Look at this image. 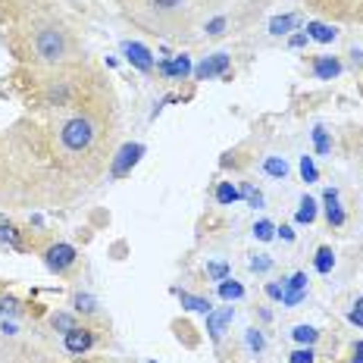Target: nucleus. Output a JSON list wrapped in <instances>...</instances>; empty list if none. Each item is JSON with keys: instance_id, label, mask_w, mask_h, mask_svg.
<instances>
[{"instance_id": "obj_1", "label": "nucleus", "mask_w": 363, "mask_h": 363, "mask_svg": "<svg viewBox=\"0 0 363 363\" xmlns=\"http://www.w3.org/2000/svg\"><path fill=\"white\" fill-rule=\"evenodd\" d=\"M32 51L35 60L44 66H60L69 60V35L60 26H41L32 35Z\"/></svg>"}, {"instance_id": "obj_2", "label": "nucleus", "mask_w": 363, "mask_h": 363, "mask_svg": "<svg viewBox=\"0 0 363 363\" xmlns=\"http://www.w3.org/2000/svg\"><path fill=\"white\" fill-rule=\"evenodd\" d=\"M57 135H60L63 150H69V154H85V150H91V144L98 141V123L91 116H85V113H72L69 119L60 123Z\"/></svg>"}, {"instance_id": "obj_3", "label": "nucleus", "mask_w": 363, "mask_h": 363, "mask_svg": "<svg viewBox=\"0 0 363 363\" xmlns=\"http://www.w3.org/2000/svg\"><path fill=\"white\" fill-rule=\"evenodd\" d=\"M44 263L51 266L53 272H66L72 263H76V247H69V245H51L44 251Z\"/></svg>"}, {"instance_id": "obj_4", "label": "nucleus", "mask_w": 363, "mask_h": 363, "mask_svg": "<svg viewBox=\"0 0 363 363\" xmlns=\"http://www.w3.org/2000/svg\"><path fill=\"white\" fill-rule=\"evenodd\" d=\"M63 344H66V351L69 354H88L91 348H94V332L91 329H85V326H76L72 332H66L63 335Z\"/></svg>"}, {"instance_id": "obj_5", "label": "nucleus", "mask_w": 363, "mask_h": 363, "mask_svg": "<svg viewBox=\"0 0 363 363\" xmlns=\"http://www.w3.org/2000/svg\"><path fill=\"white\" fill-rule=\"evenodd\" d=\"M123 53H125V60H129L135 69H141V72H150L154 69V57H150V51L144 44H138V41H125L123 44Z\"/></svg>"}, {"instance_id": "obj_6", "label": "nucleus", "mask_w": 363, "mask_h": 363, "mask_svg": "<svg viewBox=\"0 0 363 363\" xmlns=\"http://www.w3.org/2000/svg\"><path fill=\"white\" fill-rule=\"evenodd\" d=\"M226 69H229V53H213V57L204 60L195 69V78L197 82H207V78H213V76H226Z\"/></svg>"}, {"instance_id": "obj_7", "label": "nucleus", "mask_w": 363, "mask_h": 363, "mask_svg": "<svg viewBox=\"0 0 363 363\" xmlns=\"http://www.w3.org/2000/svg\"><path fill=\"white\" fill-rule=\"evenodd\" d=\"M232 317H235L232 307H222L220 313H213V310L207 313V332H210V338H213V342H220V338L226 335V326L232 323Z\"/></svg>"}, {"instance_id": "obj_8", "label": "nucleus", "mask_w": 363, "mask_h": 363, "mask_svg": "<svg viewBox=\"0 0 363 363\" xmlns=\"http://www.w3.org/2000/svg\"><path fill=\"white\" fill-rule=\"evenodd\" d=\"M160 72L163 76H169V78H185L191 72V60L185 57V53H179V57H172V60H163Z\"/></svg>"}, {"instance_id": "obj_9", "label": "nucleus", "mask_w": 363, "mask_h": 363, "mask_svg": "<svg viewBox=\"0 0 363 363\" xmlns=\"http://www.w3.org/2000/svg\"><path fill=\"white\" fill-rule=\"evenodd\" d=\"M138 154H141V144H125V148L119 150V160L113 163V175H125V172H129V166H135Z\"/></svg>"}, {"instance_id": "obj_10", "label": "nucleus", "mask_w": 363, "mask_h": 363, "mask_svg": "<svg viewBox=\"0 0 363 363\" xmlns=\"http://www.w3.org/2000/svg\"><path fill=\"white\" fill-rule=\"evenodd\" d=\"M313 76L329 82V78L342 76V63H338L335 57H317V60H313Z\"/></svg>"}, {"instance_id": "obj_11", "label": "nucleus", "mask_w": 363, "mask_h": 363, "mask_svg": "<svg viewBox=\"0 0 363 363\" xmlns=\"http://www.w3.org/2000/svg\"><path fill=\"white\" fill-rule=\"evenodd\" d=\"M323 204H326V220H329V226H342V222H344V210L338 207V191L335 188L326 191Z\"/></svg>"}, {"instance_id": "obj_12", "label": "nucleus", "mask_w": 363, "mask_h": 363, "mask_svg": "<svg viewBox=\"0 0 363 363\" xmlns=\"http://www.w3.org/2000/svg\"><path fill=\"white\" fill-rule=\"evenodd\" d=\"M335 28L326 26V22H307V38H317L323 41V44H329V41H335Z\"/></svg>"}, {"instance_id": "obj_13", "label": "nucleus", "mask_w": 363, "mask_h": 363, "mask_svg": "<svg viewBox=\"0 0 363 363\" xmlns=\"http://www.w3.org/2000/svg\"><path fill=\"white\" fill-rule=\"evenodd\" d=\"M238 197H241V191L235 188L232 182H220V185H216V201H220L222 207H232Z\"/></svg>"}, {"instance_id": "obj_14", "label": "nucleus", "mask_w": 363, "mask_h": 363, "mask_svg": "<svg viewBox=\"0 0 363 363\" xmlns=\"http://www.w3.org/2000/svg\"><path fill=\"white\" fill-rule=\"evenodd\" d=\"M263 172L272 175V179H285L288 175V163L282 157H266L263 160Z\"/></svg>"}, {"instance_id": "obj_15", "label": "nucleus", "mask_w": 363, "mask_h": 363, "mask_svg": "<svg viewBox=\"0 0 363 363\" xmlns=\"http://www.w3.org/2000/svg\"><path fill=\"white\" fill-rule=\"evenodd\" d=\"M72 307H76V313H85V317H94V313H98V301L91 298V294H82V292L72 298Z\"/></svg>"}, {"instance_id": "obj_16", "label": "nucleus", "mask_w": 363, "mask_h": 363, "mask_svg": "<svg viewBox=\"0 0 363 363\" xmlns=\"http://www.w3.org/2000/svg\"><path fill=\"white\" fill-rule=\"evenodd\" d=\"M220 298H222V301H238V298H245V285H238L235 279H222V282H220Z\"/></svg>"}, {"instance_id": "obj_17", "label": "nucleus", "mask_w": 363, "mask_h": 363, "mask_svg": "<svg viewBox=\"0 0 363 363\" xmlns=\"http://www.w3.org/2000/svg\"><path fill=\"white\" fill-rule=\"evenodd\" d=\"M179 301L188 307V310H195V313H210V301H207V298H197V294L179 292Z\"/></svg>"}, {"instance_id": "obj_18", "label": "nucleus", "mask_w": 363, "mask_h": 363, "mask_svg": "<svg viewBox=\"0 0 363 363\" xmlns=\"http://www.w3.org/2000/svg\"><path fill=\"white\" fill-rule=\"evenodd\" d=\"M313 266H317V272H329L332 266H335V254H332V247H319L317 251V260H313Z\"/></svg>"}, {"instance_id": "obj_19", "label": "nucleus", "mask_w": 363, "mask_h": 363, "mask_svg": "<svg viewBox=\"0 0 363 363\" xmlns=\"http://www.w3.org/2000/svg\"><path fill=\"white\" fill-rule=\"evenodd\" d=\"M294 26H298V16H276V19L269 22V32L272 35H288Z\"/></svg>"}, {"instance_id": "obj_20", "label": "nucleus", "mask_w": 363, "mask_h": 363, "mask_svg": "<svg viewBox=\"0 0 363 363\" xmlns=\"http://www.w3.org/2000/svg\"><path fill=\"white\" fill-rule=\"evenodd\" d=\"M294 342H301V344H307V348H313L317 344V338H319V332L313 329V326H294Z\"/></svg>"}, {"instance_id": "obj_21", "label": "nucleus", "mask_w": 363, "mask_h": 363, "mask_svg": "<svg viewBox=\"0 0 363 363\" xmlns=\"http://www.w3.org/2000/svg\"><path fill=\"white\" fill-rule=\"evenodd\" d=\"M317 220V201H313V197H301V210H298V222H307V226H310V222Z\"/></svg>"}, {"instance_id": "obj_22", "label": "nucleus", "mask_w": 363, "mask_h": 363, "mask_svg": "<svg viewBox=\"0 0 363 363\" xmlns=\"http://www.w3.org/2000/svg\"><path fill=\"white\" fill-rule=\"evenodd\" d=\"M51 326L66 335V332H72L78 323H76V317H69V313H53V317H51Z\"/></svg>"}, {"instance_id": "obj_23", "label": "nucleus", "mask_w": 363, "mask_h": 363, "mask_svg": "<svg viewBox=\"0 0 363 363\" xmlns=\"http://www.w3.org/2000/svg\"><path fill=\"white\" fill-rule=\"evenodd\" d=\"M0 245L19 247V232H16V226H10V222H0Z\"/></svg>"}, {"instance_id": "obj_24", "label": "nucleus", "mask_w": 363, "mask_h": 363, "mask_svg": "<svg viewBox=\"0 0 363 363\" xmlns=\"http://www.w3.org/2000/svg\"><path fill=\"white\" fill-rule=\"evenodd\" d=\"M238 191H241V197H245V201L251 204V207H263V195H260V191L254 188L251 182H245V185H241Z\"/></svg>"}, {"instance_id": "obj_25", "label": "nucleus", "mask_w": 363, "mask_h": 363, "mask_svg": "<svg viewBox=\"0 0 363 363\" xmlns=\"http://www.w3.org/2000/svg\"><path fill=\"white\" fill-rule=\"evenodd\" d=\"M282 292H307V272H294Z\"/></svg>"}, {"instance_id": "obj_26", "label": "nucleus", "mask_w": 363, "mask_h": 363, "mask_svg": "<svg viewBox=\"0 0 363 363\" xmlns=\"http://www.w3.org/2000/svg\"><path fill=\"white\" fill-rule=\"evenodd\" d=\"M0 317H19V301L16 298H0Z\"/></svg>"}, {"instance_id": "obj_27", "label": "nucleus", "mask_w": 363, "mask_h": 363, "mask_svg": "<svg viewBox=\"0 0 363 363\" xmlns=\"http://www.w3.org/2000/svg\"><path fill=\"white\" fill-rule=\"evenodd\" d=\"M272 232H276V226H272L269 220H260L257 226H254V235H257L260 241H269V238H272Z\"/></svg>"}, {"instance_id": "obj_28", "label": "nucleus", "mask_w": 363, "mask_h": 363, "mask_svg": "<svg viewBox=\"0 0 363 363\" xmlns=\"http://www.w3.org/2000/svg\"><path fill=\"white\" fill-rule=\"evenodd\" d=\"M292 363H317V354H313V348H307L304 344V348H298L292 354Z\"/></svg>"}, {"instance_id": "obj_29", "label": "nucleus", "mask_w": 363, "mask_h": 363, "mask_svg": "<svg viewBox=\"0 0 363 363\" xmlns=\"http://www.w3.org/2000/svg\"><path fill=\"white\" fill-rule=\"evenodd\" d=\"M313 141H317V150H319V154H329V150H332L329 135H326L323 129H313Z\"/></svg>"}, {"instance_id": "obj_30", "label": "nucleus", "mask_w": 363, "mask_h": 363, "mask_svg": "<svg viewBox=\"0 0 363 363\" xmlns=\"http://www.w3.org/2000/svg\"><path fill=\"white\" fill-rule=\"evenodd\" d=\"M301 175H304V182H317V166L310 157H301Z\"/></svg>"}, {"instance_id": "obj_31", "label": "nucleus", "mask_w": 363, "mask_h": 363, "mask_svg": "<svg viewBox=\"0 0 363 363\" xmlns=\"http://www.w3.org/2000/svg\"><path fill=\"white\" fill-rule=\"evenodd\" d=\"M150 7L160 10V13H172V10L182 7V0H150Z\"/></svg>"}, {"instance_id": "obj_32", "label": "nucleus", "mask_w": 363, "mask_h": 363, "mask_svg": "<svg viewBox=\"0 0 363 363\" xmlns=\"http://www.w3.org/2000/svg\"><path fill=\"white\" fill-rule=\"evenodd\" d=\"M251 269H254V272H266V269H272V260L266 257V254H257V257H251Z\"/></svg>"}, {"instance_id": "obj_33", "label": "nucleus", "mask_w": 363, "mask_h": 363, "mask_svg": "<svg viewBox=\"0 0 363 363\" xmlns=\"http://www.w3.org/2000/svg\"><path fill=\"white\" fill-rule=\"evenodd\" d=\"M207 272H210V279H216V282L229 279V266H226V263H210Z\"/></svg>"}, {"instance_id": "obj_34", "label": "nucleus", "mask_w": 363, "mask_h": 363, "mask_svg": "<svg viewBox=\"0 0 363 363\" xmlns=\"http://www.w3.org/2000/svg\"><path fill=\"white\" fill-rule=\"evenodd\" d=\"M247 344H251V348L254 351H263V332H260V329H247Z\"/></svg>"}, {"instance_id": "obj_35", "label": "nucleus", "mask_w": 363, "mask_h": 363, "mask_svg": "<svg viewBox=\"0 0 363 363\" xmlns=\"http://www.w3.org/2000/svg\"><path fill=\"white\" fill-rule=\"evenodd\" d=\"M351 323H354V326H363V298H357L354 310H351Z\"/></svg>"}, {"instance_id": "obj_36", "label": "nucleus", "mask_w": 363, "mask_h": 363, "mask_svg": "<svg viewBox=\"0 0 363 363\" xmlns=\"http://www.w3.org/2000/svg\"><path fill=\"white\" fill-rule=\"evenodd\" d=\"M222 28H226V19L220 16V19H213V22L207 26V35H222Z\"/></svg>"}, {"instance_id": "obj_37", "label": "nucleus", "mask_w": 363, "mask_h": 363, "mask_svg": "<svg viewBox=\"0 0 363 363\" xmlns=\"http://www.w3.org/2000/svg\"><path fill=\"white\" fill-rule=\"evenodd\" d=\"M266 294H269L272 301H282V285H276V282H272V285H266Z\"/></svg>"}, {"instance_id": "obj_38", "label": "nucleus", "mask_w": 363, "mask_h": 363, "mask_svg": "<svg viewBox=\"0 0 363 363\" xmlns=\"http://www.w3.org/2000/svg\"><path fill=\"white\" fill-rule=\"evenodd\" d=\"M279 238H282V241H294V232H292V226H282V229H279Z\"/></svg>"}, {"instance_id": "obj_39", "label": "nucleus", "mask_w": 363, "mask_h": 363, "mask_svg": "<svg viewBox=\"0 0 363 363\" xmlns=\"http://www.w3.org/2000/svg\"><path fill=\"white\" fill-rule=\"evenodd\" d=\"M351 363H363V342L354 348V360H351Z\"/></svg>"}, {"instance_id": "obj_40", "label": "nucleus", "mask_w": 363, "mask_h": 363, "mask_svg": "<svg viewBox=\"0 0 363 363\" xmlns=\"http://www.w3.org/2000/svg\"><path fill=\"white\" fill-rule=\"evenodd\" d=\"M307 44V35H294L292 38V47H304Z\"/></svg>"}]
</instances>
